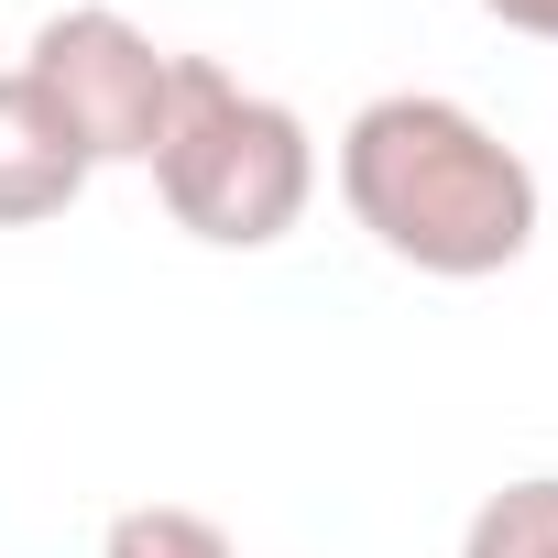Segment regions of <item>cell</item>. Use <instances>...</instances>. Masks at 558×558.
<instances>
[{
	"mask_svg": "<svg viewBox=\"0 0 558 558\" xmlns=\"http://www.w3.org/2000/svg\"><path fill=\"white\" fill-rule=\"evenodd\" d=\"M340 197H351V219L395 263L438 274V286H482V274L525 263L536 208H547L536 165L482 110H460L438 88H395V99L351 110V132H340Z\"/></svg>",
	"mask_w": 558,
	"mask_h": 558,
	"instance_id": "cell-1",
	"label": "cell"
},
{
	"mask_svg": "<svg viewBox=\"0 0 558 558\" xmlns=\"http://www.w3.org/2000/svg\"><path fill=\"white\" fill-rule=\"evenodd\" d=\"M154 197L208 252H274L307 219V197H318V143H307V121L286 99L241 88L208 56H175L165 143H154Z\"/></svg>",
	"mask_w": 558,
	"mask_h": 558,
	"instance_id": "cell-2",
	"label": "cell"
},
{
	"mask_svg": "<svg viewBox=\"0 0 558 558\" xmlns=\"http://www.w3.org/2000/svg\"><path fill=\"white\" fill-rule=\"evenodd\" d=\"M23 77L45 88V110L77 132L88 165H154V143H165V99H175V56H165L132 12L77 0V12L34 23Z\"/></svg>",
	"mask_w": 558,
	"mask_h": 558,
	"instance_id": "cell-3",
	"label": "cell"
},
{
	"mask_svg": "<svg viewBox=\"0 0 558 558\" xmlns=\"http://www.w3.org/2000/svg\"><path fill=\"white\" fill-rule=\"evenodd\" d=\"M88 154H77V132L45 110V88L12 66L0 77V230H34V219H66L77 197H88Z\"/></svg>",
	"mask_w": 558,
	"mask_h": 558,
	"instance_id": "cell-4",
	"label": "cell"
},
{
	"mask_svg": "<svg viewBox=\"0 0 558 558\" xmlns=\"http://www.w3.org/2000/svg\"><path fill=\"white\" fill-rule=\"evenodd\" d=\"M460 558H558V471L482 493V514L460 525Z\"/></svg>",
	"mask_w": 558,
	"mask_h": 558,
	"instance_id": "cell-5",
	"label": "cell"
},
{
	"mask_svg": "<svg viewBox=\"0 0 558 558\" xmlns=\"http://www.w3.org/2000/svg\"><path fill=\"white\" fill-rule=\"evenodd\" d=\"M99 558H241V547H230V525H208L197 504H132V514H110Z\"/></svg>",
	"mask_w": 558,
	"mask_h": 558,
	"instance_id": "cell-6",
	"label": "cell"
},
{
	"mask_svg": "<svg viewBox=\"0 0 558 558\" xmlns=\"http://www.w3.org/2000/svg\"><path fill=\"white\" fill-rule=\"evenodd\" d=\"M482 12H493L504 34H536V45H558V0H482Z\"/></svg>",
	"mask_w": 558,
	"mask_h": 558,
	"instance_id": "cell-7",
	"label": "cell"
}]
</instances>
